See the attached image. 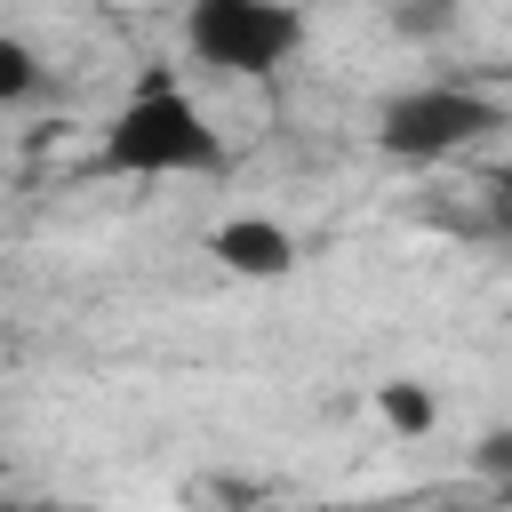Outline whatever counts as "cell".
<instances>
[{"mask_svg":"<svg viewBox=\"0 0 512 512\" xmlns=\"http://www.w3.org/2000/svg\"><path fill=\"white\" fill-rule=\"evenodd\" d=\"M224 136L216 120L176 88L168 64H152L136 80V96L104 120V144H96V168L104 176H224Z\"/></svg>","mask_w":512,"mask_h":512,"instance_id":"1","label":"cell"},{"mask_svg":"<svg viewBox=\"0 0 512 512\" xmlns=\"http://www.w3.org/2000/svg\"><path fill=\"white\" fill-rule=\"evenodd\" d=\"M504 128V104L488 88H464V80H416V88H392L376 104V152L384 160H448V152H472Z\"/></svg>","mask_w":512,"mask_h":512,"instance_id":"2","label":"cell"},{"mask_svg":"<svg viewBox=\"0 0 512 512\" xmlns=\"http://www.w3.org/2000/svg\"><path fill=\"white\" fill-rule=\"evenodd\" d=\"M184 48L216 72H280L304 48V8H288V0H192Z\"/></svg>","mask_w":512,"mask_h":512,"instance_id":"3","label":"cell"},{"mask_svg":"<svg viewBox=\"0 0 512 512\" xmlns=\"http://www.w3.org/2000/svg\"><path fill=\"white\" fill-rule=\"evenodd\" d=\"M208 256L240 280H280V272H296V232L272 216H224L208 232Z\"/></svg>","mask_w":512,"mask_h":512,"instance_id":"4","label":"cell"},{"mask_svg":"<svg viewBox=\"0 0 512 512\" xmlns=\"http://www.w3.org/2000/svg\"><path fill=\"white\" fill-rule=\"evenodd\" d=\"M40 88H48L40 48H32V40H16V32H0V104H32Z\"/></svg>","mask_w":512,"mask_h":512,"instance_id":"5","label":"cell"},{"mask_svg":"<svg viewBox=\"0 0 512 512\" xmlns=\"http://www.w3.org/2000/svg\"><path fill=\"white\" fill-rule=\"evenodd\" d=\"M376 416H384L392 432H408V440H416V432H432V416H440V408H432V392H424L416 376H392V384L376 392Z\"/></svg>","mask_w":512,"mask_h":512,"instance_id":"6","label":"cell"},{"mask_svg":"<svg viewBox=\"0 0 512 512\" xmlns=\"http://www.w3.org/2000/svg\"><path fill=\"white\" fill-rule=\"evenodd\" d=\"M472 464H480L488 480H504V488H512V424H488V432L472 440Z\"/></svg>","mask_w":512,"mask_h":512,"instance_id":"7","label":"cell"},{"mask_svg":"<svg viewBox=\"0 0 512 512\" xmlns=\"http://www.w3.org/2000/svg\"><path fill=\"white\" fill-rule=\"evenodd\" d=\"M392 24H400V32H416V40H432V32H448V24H456V8H448V0H440V8H400Z\"/></svg>","mask_w":512,"mask_h":512,"instance_id":"8","label":"cell"},{"mask_svg":"<svg viewBox=\"0 0 512 512\" xmlns=\"http://www.w3.org/2000/svg\"><path fill=\"white\" fill-rule=\"evenodd\" d=\"M488 208H496V232L512 240V160H504V168L488 176Z\"/></svg>","mask_w":512,"mask_h":512,"instance_id":"9","label":"cell"},{"mask_svg":"<svg viewBox=\"0 0 512 512\" xmlns=\"http://www.w3.org/2000/svg\"><path fill=\"white\" fill-rule=\"evenodd\" d=\"M0 512H24V504H16V496H0Z\"/></svg>","mask_w":512,"mask_h":512,"instance_id":"10","label":"cell"},{"mask_svg":"<svg viewBox=\"0 0 512 512\" xmlns=\"http://www.w3.org/2000/svg\"><path fill=\"white\" fill-rule=\"evenodd\" d=\"M320 512H360V504H320Z\"/></svg>","mask_w":512,"mask_h":512,"instance_id":"11","label":"cell"},{"mask_svg":"<svg viewBox=\"0 0 512 512\" xmlns=\"http://www.w3.org/2000/svg\"><path fill=\"white\" fill-rule=\"evenodd\" d=\"M24 512H56V504H24Z\"/></svg>","mask_w":512,"mask_h":512,"instance_id":"12","label":"cell"},{"mask_svg":"<svg viewBox=\"0 0 512 512\" xmlns=\"http://www.w3.org/2000/svg\"><path fill=\"white\" fill-rule=\"evenodd\" d=\"M504 496H512V488H504Z\"/></svg>","mask_w":512,"mask_h":512,"instance_id":"13","label":"cell"}]
</instances>
